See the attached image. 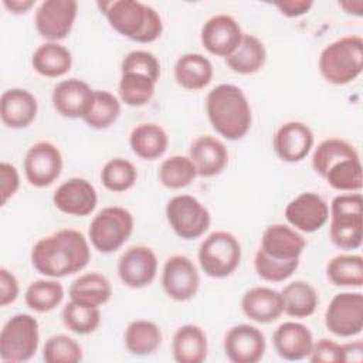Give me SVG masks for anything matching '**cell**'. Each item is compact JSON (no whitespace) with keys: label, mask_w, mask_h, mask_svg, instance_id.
Segmentation results:
<instances>
[{"label":"cell","mask_w":363,"mask_h":363,"mask_svg":"<svg viewBox=\"0 0 363 363\" xmlns=\"http://www.w3.org/2000/svg\"><path fill=\"white\" fill-rule=\"evenodd\" d=\"M91 250L82 233L72 228L58 230L40 238L31 250V264L43 275L61 278L84 269Z\"/></svg>","instance_id":"obj_1"},{"label":"cell","mask_w":363,"mask_h":363,"mask_svg":"<svg viewBox=\"0 0 363 363\" xmlns=\"http://www.w3.org/2000/svg\"><path fill=\"white\" fill-rule=\"evenodd\" d=\"M305 245V238L292 227L285 224L267 227L254 258L258 277L269 282L288 279L299 267V257Z\"/></svg>","instance_id":"obj_2"},{"label":"cell","mask_w":363,"mask_h":363,"mask_svg":"<svg viewBox=\"0 0 363 363\" xmlns=\"http://www.w3.org/2000/svg\"><path fill=\"white\" fill-rule=\"evenodd\" d=\"M206 111L211 126L228 140L245 136L251 128L252 113L241 88L233 84H220L206 98Z\"/></svg>","instance_id":"obj_3"},{"label":"cell","mask_w":363,"mask_h":363,"mask_svg":"<svg viewBox=\"0 0 363 363\" xmlns=\"http://www.w3.org/2000/svg\"><path fill=\"white\" fill-rule=\"evenodd\" d=\"M111 27L136 43H152L163 31L159 13L138 0H115L98 3Z\"/></svg>","instance_id":"obj_4"},{"label":"cell","mask_w":363,"mask_h":363,"mask_svg":"<svg viewBox=\"0 0 363 363\" xmlns=\"http://www.w3.org/2000/svg\"><path fill=\"white\" fill-rule=\"evenodd\" d=\"M363 68V40L359 35H345L326 45L319 55V71L333 85L354 81Z\"/></svg>","instance_id":"obj_5"},{"label":"cell","mask_w":363,"mask_h":363,"mask_svg":"<svg viewBox=\"0 0 363 363\" xmlns=\"http://www.w3.org/2000/svg\"><path fill=\"white\" fill-rule=\"evenodd\" d=\"M330 241L342 250H356L363 238V199L360 193L339 194L330 203Z\"/></svg>","instance_id":"obj_6"},{"label":"cell","mask_w":363,"mask_h":363,"mask_svg":"<svg viewBox=\"0 0 363 363\" xmlns=\"http://www.w3.org/2000/svg\"><path fill=\"white\" fill-rule=\"evenodd\" d=\"M40 342L38 322L28 313H17L10 318L0 333V359L4 363H21L30 360Z\"/></svg>","instance_id":"obj_7"},{"label":"cell","mask_w":363,"mask_h":363,"mask_svg":"<svg viewBox=\"0 0 363 363\" xmlns=\"http://www.w3.org/2000/svg\"><path fill=\"white\" fill-rule=\"evenodd\" d=\"M133 216L123 207L102 208L91 221L88 235L95 250L111 254L119 250L133 231Z\"/></svg>","instance_id":"obj_8"},{"label":"cell","mask_w":363,"mask_h":363,"mask_svg":"<svg viewBox=\"0 0 363 363\" xmlns=\"http://www.w3.org/2000/svg\"><path fill=\"white\" fill-rule=\"evenodd\" d=\"M240 261V241L228 231H214L200 244L199 262L201 269L211 278L231 275L238 268Z\"/></svg>","instance_id":"obj_9"},{"label":"cell","mask_w":363,"mask_h":363,"mask_svg":"<svg viewBox=\"0 0 363 363\" xmlns=\"http://www.w3.org/2000/svg\"><path fill=\"white\" fill-rule=\"evenodd\" d=\"M166 218L172 230L183 240H194L210 227L208 210L193 196L179 194L166 204Z\"/></svg>","instance_id":"obj_10"},{"label":"cell","mask_w":363,"mask_h":363,"mask_svg":"<svg viewBox=\"0 0 363 363\" xmlns=\"http://www.w3.org/2000/svg\"><path fill=\"white\" fill-rule=\"evenodd\" d=\"M325 325L336 336L359 335L363 329V295L360 292L335 295L326 308Z\"/></svg>","instance_id":"obj_11"},{"label":"cell","mask_w":363,"mask_h":363,"mask_svg":"<svg viewBox=\"0 0 363 363\" xmlns=\"http://www.w3.org/2000/svg\"><path fill=\"white\" fill-rule=\"evenodd\" d=\"M77 11L75 0H45L35 10V28L47 41L58 43L71 33Z\"/></svg>","instance_id":"obj_12"},{"label":"cell","mask_w":363,"mask_h":363,"mask_svg":"<svg viewBox=\"0 0 363 363\" xmlns=\"http://www.w3.org/2000/svg\"><path fill=\"white\" fill-rule=\"evenodd\" d=\"M62 170L60 149L48 142L40 140L30 146L24 156V174L30 184L47 187L54 183Z\"/></svg>","instance_id":"obj_13"},{"label":"cell","mask_w":363,"mask_h":363,"mask_svg":"<svg viewBox=\"0 0 363 363\" xmlns=\"http://www.w3.org/2000/svg\"><path fill=\"white\" fill-rule=\"evenodd\" d=\"M162 285L166 295L174 301L191 299L200 286V277L193 261L184 255L167 258L162 271Z\"/></svg>","instance_id":"obj_14"},{"label":"cell","mask_w":363,"mask_h":363,"mask_svg":"<svg viewBox=\"0 0 363 363\" xmlns=\"http://www.w3.org/2000/svg\"><path fill=\"white\" fill-rule=\"evenodd\" d=\"M157 274V257L146 245H132L118 259V275L129 288L152 284Z\"/></svg>","instance_id":"obj_15"},{"label":"cell","mask_w":363,"mask_h":363,"mask_svg":"<svg viewBox=\"0 0 363 363\" xmlns=\"http://www.w3.org/2000/svg\"><path fill=\"white\" fill-rule=\"evenodd\" d=\"M264 333L247 323L235 325L224 336V353L233 363H257L265 353Z\"/></svg>","instance_id":"obj_16"},{"label":"cell","mask_w":363,"mask_h":363,"mask_svg":"<svg viewBox=\"0 0 363 363\" xmlns=\"http://www.w3.org/2000/svg\"><path fill=\"white\" fill-rule=\"evenodd\" d=\"M54 109L65 118H85L92 109L95 91L81 79L69 78L58 82L52 91Z\"/></svg>","instance_id":"obj_17"},{"label":"cell","mask_w":363,"mask_h":363,"mask_svg":"<svg viewBox=\"0 0 363 363\" xmlns=\"http://www.w3.org/2000/svg\"><path fill=\"white\" fill-rule=\"evenodd\" d=\"M242 35L244 33L234 17L216 14L201 28V44L214 55L228 57L240 45Z\"/></svg>","instance_id":"obj_18"},{"label":"cell","mask_w":363,"mask_h":363,"mask_svg":"<svg viewBox=\"0 0 363 363\" xmlns=\"http://www.w3.org/2000/svg\"><path fill=\"white\" fill-rule=\"evenodd\" d=\"M285 218L295 230L313 233L326 224L329 206L319 194L305 191L288 203Z\"/></svg>","instance_id":"obj_19"},{"label":"cell","mask_w":363,"mask_h":363,"mask_svg":"<svg viewBox=\"0 0 363 363\" xmlns=\"http://www.w3.org/2000/svg\"><path fill=\"white\" fill-rule=\"evenodd\" d=\"M52 201L61 213L84 217L95 210L98 196L95 187L88 180L72 177L58 186L52 196Z\"/></svg>","instance_id":"obj_20"},{"label":"cell","mask_w":363,"mask_h":363,"mask_svg":"<svg viewBox=\"0 0 363 363\" xmlns=\"http://www.w3.org/2000/svg\"><path fill=\"white\" fill-rule=\"evenodd\" d=\"M313 140V132L306 123L289 121L277 129L274 135V149L284 162L295 163L308 156Z\"/></svg>","instance_id":"obj_21"},{"label":"cell","mask_w":363,"mask_h":363,"mask_svg":"<svg viewBox=\"0 0 363 363\" xmlns=\"http://www.w3.org/2000/svg\"><path fill=\"white\" fill-rule=\"evenodd\" d=\"M272 343L279 357L295 362L309 356L313 336L308 326L299 322H284L275 329Z\"/></svg>","instance_id":"obj_22"},{"label":"cell","mask_w":363,"mask_h":363,"mask_svg":"<svg viewBox=\"0 0 363 363\" xmlns=\"http://www.w3.org/2000/svg\"><path fill=\"white\" fill-rule=\"evenodd\" d=\"M38 105L35 96L27 89L11 88L1 94L0 116L11 129L27 128L37 116Z\"/></svg>","instance_id":"obj_23"},{"label":"cell","mask_w":363,"mask_h":363,"mask_svg":"<svg viewBox=\"0 0 363 363\" xmlns=\"http://www.w3.org/2000/svg\"><path fill=\"white\" fill-rule=\"evenodd\" d=\"M241 309L247 318L258 323H269L284 313L281 292L268 286H254L241 299Z\"/></svg>","instance_id":"obj_24"},{"label":"cell","mask_w":363,"mask_h":363,"mask_svg":"<svg viewBox=\"0 0 363 363\" xmlns=\"http://www.w3.org/2000/svg\"><path fill=\"white\" fill-rule=\"evenodd\" d=\"M189 157L193 162L197 176L211 177L223 172L228 163L225 145L213 136H199L189 149Z\"/></svg>","instance_id":"obj_25"},{"label":"cell","mask_w":363,"mask_h":363,"mask_svg":"<svg viewBox=\"0 0 363 363\" xmlns=\"http://www.w3.org/2000/svg\"><path fill=\"white\" fill-rule=\"evenodd\" d=\"M207 336L200 326L187 323L174 332L172 353L177 363H201L207 357Z\"/></svg>","instance_id":"obj_26"},{"label":"cell","mask_w":363,"mask_h":363,"mask_svg":"<svg viewBox=\"0 0 363 363\" xmlns=\"http://www.w3.org/2000/svg\"><path fill=\"white\" fill-rule=\"evenodd\" d=\"M213 65L207 57L199 52H187L174 64L176 82L189 91L206 88L213 79Z\"/></svg>","instance_id":"obj_27"},{"label":"cell","mask_w":363,"mask_h":363,"mask_svg":"<svg viewBox=\"0 0 363 363\" xmlns=\"http://www.w3.org/2000/svg\"><path fill=\"white\" fill-rule=\"evenodd\" d=\"M33 68L43 77L58 78L65 75L72 65V55L60 43L47 41L37 47L31 58Z\"/></svg>","instance_id":"obj_28"},{"label":"cell","mask_w":363,"mask_h":363,"mask_svg":"<svg viewBox=\"0 0 363 363\" xmlns=\"http://www.w3.org/2000/svg\"><path fill=\"white\" fill-rule=\"evenodd\" d=\"M129 145L136 156L145 160L160 157L169 145L166 130L156 123H139L129 135Z\"/></svg>","instance_id":"obj_29"},{"label":"cell","mask_w":363,"mask_h":363,"mask_svg":"<svg viewBox=\"0 0 363 363\" xmlns=\"http://www.w3.org/2000/svg\"><path fill=\"white\" fill-rule=\"evenodd\" d=\"M265 60L267 51L262 41L252 34H244L240 45L225 57V64L233 72L248 75L259 71Z\"/></svg>","instance_id":"obj_30"},{"label":"cell","mask_w":363,"mask_h":363,"mask_svg":"<svg viewBox=\"0 0 363 363\" xmlns=\"http://www.w3.org/2000/svg\"><path fill=\"white\" fill-rule=\"evenodd\" d=\"M71 301L91 306H101L112 296V285L109 279L98 272H88L78 277L69 286Z\"/></svg>","instance_id":"obj_31"},{"label":"cell","mask_w":363,"mask_h":363,"mask_svg":"<svg viewBox=\"0 0 363 363\" xmlns=\"http://www.w3.org/2000/svg\"><path fill=\"white\" fill-rule=\"evenodd\" d=\"M123 340L129 353L147 356L155 353L162 345V332L155 322L136 319L125 329Z\"/></svg>","instance_id":"obj_32"},{"label":"cell","mask_w":363,"mask_h":363,"mask_svg":"<svg viewBox=\"0 0 363 363\" xmlns=\"http://www.w3.org/2000/svg\"><path fill=\"white\" fill-rule=\"evenodd\" d=\"M281 295L284 299V312L292 318L311 316L319 303L315 288L305 281H294L288 284Z\"/></svg>","instance_id":"obj_33"},{"label":"cell","mask_w":363,"mask_h":363,"mask_svg":"<svg viewBox=\"0 0 363 363\" xmlns=\"http://www.w3.org/2000/svg\"><path fill=\"white\" fill-rule=\"evenodd\" d=\"M328 279L336 286L363 285V258L357 254H340L333 257L326 265Z\"/></svg>","instance_id":"obj_34"},{"label":"cell","mask_w":363,"mask_h":363,"mask_svg":"<svg viewBox=\"0 0 363 363\" xmlns=\"http://www.w3.org/2000/svg\"><path fill=\"white\" fill-rule=\"evenodd\" d=\"M64 299V288L54 279H37L28 285L24 294L27 306L44 313L55 309Z\"/></svg>","instance_id":"obj_35"},{"label":"cell","mask_w":363,"mask_h":363,"mask_svg":"<svg viewBox=\"0 0 363 363\" xmlns=\"http://www.w3.org/2000/svg\"><path fill=\"white\" fill-rule=\"evenodd\" d=\"M359 156L354 146L345 139L330 138L318 145L312 155V167L323 179L326 172L339 160Z\"/></svg>","instance_id":"obj_36"},{"label":"cell","mask_w":363,"mask_h":363,"mask_svg":"<svg viewBox=\"0 0 363 363\" xmlns=\"http://www.w3.org/2000/svg\"><path fill=\"white\" fill-rule=\"evenodd\" d=\"M329 186L340 191H359L363 186L360 157H346L335 163L323 176Z\"/></svg>","instance_id":"obj_37"},{"label":"cell","mask_w":363,"mask_h":363,"mask_svg":"<svg viewBox=\"0 0 363 363\" xmlns=\"http://www.w3.org/2000/svg\"><path fill=\"white\" fill-rule=\"evenodd\" d=\"M155 88L153 79L136 72H122L118 84L119 98L129 106L146 105L152 99Z\"/></svg>","instance_id":"obj_38"},{"label":"cell","mask_w":363,"mask_h":363,"mask_svg":"<svg viewBox=\"0 0 363 363\" xmlns=\"http://www.w3.org/2000/svg\"><path fill=\"white\" fill-rule=\"evenodd\" d=\"M62 322L71 332L88 335L98 329L101 323V312L98 306L69 301L62 309Z\"/></svg>","instance_id":"obj_39"},{"label":"cell","mask_w":363,"mask_h":363,"mask_svg":"<svg viewBox=\"0 0 363 363\" xmlns=\"http://www.w3.org/2000/svg\"><path fill=\"white\" fill-rule=\"evenodd\" d=\"M197 176V170L189 156L173 155L159 167V179L167 189L176 190L189 186Z\"/></svg>","instance_id":"obj_40"},{"label":"cell","mask_w":363,"mask_h":363,"mask_svg":"<svg viewBox=\"0 0 363 363\" xmlns=\"http://www.w3.org/2000/svg\"><path fill=\"white\" fill-rule=\"evenodd\" d=\"M138 179V172L133 163L126 159L115 157L108 160L101 170V182L102 184L113 191L121 193L129 190Z\"/></svg>","instance_id":"obj_41"},{"label":"cell","mask_w":363,"mask_h":363,"mask_svg":"<svg viewBox=\"0 0 363 363\" xmlns=\"http://www.w3.org/2000/svg\"><path fill=\"white\" fill-rule=\"evenodd\" d=\"M121 115L119 99L108 91H95L92 109L84 118L86 125L94 129H105L116 122Z\"/></svg>","instance_id":"obj_42"},{"label":"cell","mask_w":363,"mask_h":363,"mask_svg":"<svg viewBox=\"0 0 363 363\" xmlns=\"http://www.w3.org/2000/svg\"><path fill=\"white\" fill-rule=\"evenodd\" d=\"M43 359L47 363H77L82 360V347L67 335H54L44 345Z\"/></svg>","instance_id":"obj_43"},{"label":"cell","mask_w":363,"mask_h":363,"mask_svg":"<svg viewBox=\"0 0 363 363\" xmlns=\"http://www.w3.org/2000/svg\"><path fill=\"white\" fill-rule=\"evenodd\" d=\"M122 72L142 74L157 82L160 78V64L152 52L133 50L123 57L121 62V74Z\"/></svg>","instance_id":"obj_44"},{"label":"cell","mask_w":363,"mask_h":363,"mask_svg":"<svg viewBox=\"0 0 363 363\" xmlns=\"http://www.w3.org/2000/svg\"><path fill=\"white\" fill-rule=\"evenodd\" d=\"M308 359L312 363H343L342 345L330 339H319L313 342Z\"/></svg>","instance_id":"obj_45"},{"label":"cell","mask_w":363,"mask_h":363,"mask_svg":"<svg viewBox=\"0 0 363 363\" xmlns=\"http://www.w3.org/2000/svg\"><path fill=\"white\" fill-rule=\"evenodd\" d=\"M20 187V176L17 169L7 162L0 163V189H1V204L14 196Z\"/></svg>","instance_id":"obj_46"},{"label":"cell","mask_w":363,"mask_h":363,"mask_svg":"<svg viewBox=\"0 0 363 363\" xmlns=\"http://www.w3.org/2000/svg\"><path fill=\"white\" fill-rule=\"evenodd\" d=\"M18 296V281L13 272L6 268L0 269V305L7 306Z\"/></svg>","instance_id":"obj_47"},{"label":"cell","mask_w":363,"mask_h":363,"mask_svg":"<svg viewBox=\"0 0 363 363\" xmlns=\"http://www.w3.org/2000/svg\"><path fill=\"white\" fill-rule=\"evenodd\" d=\"M275 6L279 9V11L286 17H298L311 10L313 6L312 0H282L277 1Z\"/></svg>","instance_id":"obj_48"},{"label":"cell","mask_w":363,"mask_h":363,"mask_svg":"<svg viewBox=\"0 0 363 363\" xmlns=\"http://www.w3.org/2000/svg\"><path fill=\"white\" fill-rule=\"evenodd\" d=\"M342 357H343V363H347V362L360 363L363 359V342L356 340V342L342 345Z\"/></svg>","instance_id":"obj_49"},{"label":"cell","mask_w":363,"mask_h":363,"mask_svg":"<svg viewBox=\"0 0 363 363\" xmlns=\"http://www.w3.org/2000/svg\"><path fill=\"white\" fill-rule=\"evenodd\" d=\"M3 4L14 14H21L34 6V0H4Z\"/></svg>","instance_id":"obj_50"},{"label":"cell","mask_w":363,"mask_h":363,"mask_svg":"<svg viewBox=\"0 0 363 363\" xmlns=\"http://www.w3.org/2000/svg\"><path fill=\"white\" fill-rule=\"evenodd\" d=\"M339 6L342 9H345L346 13H352V14H356V16H362V10H363V3L362 1H340Z\"/></svg>","instance_id":"obj_51"}]
</instances>
